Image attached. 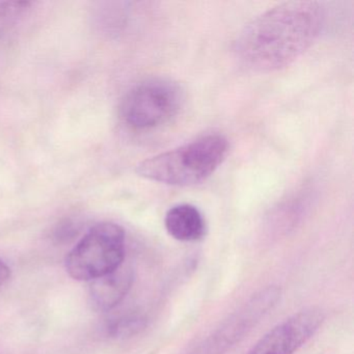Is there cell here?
Masks as SVG:
<instances>
[{"label": "cell", "mask_w": 354, "mask_h": 354, "mask_svg": "<svg viewBox=\"0 0 354 354\" xmlns=\"http://www.w3.org/2000/svg\"><path fill=\"white\" fill-rule=\"evenodd\" d=\"M324 21L315 1H288L257 16L238 35L236 57L258 73L279 71L301 57L318 39Z\"/></svg>", "instance_id": "obj_1"}, {"label": "cell", "mask_w": 354, "mask_h": 354, "mask_svg": "<svg viewBox=\"0 0 354 354\" xmlns=\"http://www.w3.org/2000/svg\"><path fill=\"white\" fill-rule=\"evenodd\" d=\"M229 149L225 136L209 134L142 161L136 167V173L144 179L167 185H198L209 179L223 165Z\"/></svg>", "instance_id": "obj_2"}, {"label": "cell", "mask_w": 354, "mask_h": 354, "mask_svg": "<svg viewBox=\"0 0 354 354\" xmlns=\"http://www.w3.org/2000/svg\"><path fill=\"white\" fill-rule=\"evenodd\" d=\"M185 95L178 82L151 78L136 84L122 100L120 115L136 131L158 129L173 121L184 105Z\"/></svg>", "instance_id": "obj_3"}, {"label": "cell", "mask_w": 354, "mask_h": 354, "mask_svg": "<svg viewBox=\"0 0 354 354\" xmlns=\"http://www.w3.org/2000/svg\"><path fill=\"white\" fill-rule=\"evenodd\" d=\"M125 231L113 223L93 227L66 259L70 277L94 281L119 268L125 259Z\"/></svg>", "instance_id": "obj_4"}, {"label": "cell", "mask_w": 354, "mask_h": 354, "mask_svg": "<svg viewBox=\"0 0 354 354\" xmlns=\"http://www.w3.org/2000/svg\"><path fill=\"white\" fill-rule=\"evenodd\" d=\"M281 295V288L277 286H269L254 294L207 339L204 345L206 354H223L237 343L277 306Z\"/></svg>", "instance_id": "obj_5"}, {"label": "cell", "mask_w": 354, "mask_h": 354, "mask_svg": "<svg viewBox=\"0 0 354 354\" xmlns=\"http://www.w3.org/2000/svg\"><path fill=\"white\" fill-rule=\"evenodd\" d=\"M324 319L320 308L300 310L273 327L246 354H294L318 331Z\"/></svg>", "instance_id": "obj_6"}, {"label": "cell", "mask_w": 354, "mask_h": 354, "mask_svg": "<svg viewBox=\"0 0 354 354\" xmlns=\"http://www.w3.org/2000/svg\"><path fill=\"white\" fill-rule=\"evenodd\" d=\"M133 279L131 267L123 263L113 272L92 281L90 296L95 308L103 312L115 308L131 289Z\"/></svg>", "instance_id": "obj_7"}, {"label": "cell", "mask_w": 354, "mask_h": 354, "mask_svg": "<svg viewBox=\"0 0 354 354\" xmlns=\"http://www.w3.org/2000/svg\"><path fill=\"white\" fill-rule=\"evenodd\" d=\"M165 225L169 236L178 241H198L206 234L204 216L190 204L177 205L169 209L165 215Z\"/></svg>", "instance_id": "obj_8"}, {"label": "cell", "mask_w": 354, "mask_h": 354, "mask_svg": "<svg viewBox=\"0 0 354 354\" xmlns=\"http://www.w3.org/2000/svg\"><path fill=\"white\" fill-rule=\"evenodd\" d=\"M146 326V319L138 313L121 315L111 319L107 323L106 330L111 337L124 339L132 337L142 331Z\"/></svg>", "instance_id": "obj_9"}, {"label": "cell", "mask_w": 354, "mask_h": 354, "mask_svg": "<svg viewBox=\"0 0 354 354\" xmlns=\"http://www.w3.org/2000/svg\"><path fill=\"white\" fill-rule=\"evenodd\" d=\"M11 277V269L3 260H0V287L5 285Z\"/></svg>", "instance_id": "obj_10"}]
</instances>
